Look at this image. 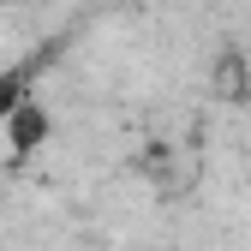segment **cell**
Segmentation results:
<instances>
[{
	"label": "cell",
	"instance_id": "3957f363",
	"mask_svg": "<svg viewBox=\"0 0 251 251\" xmlns=\"http://www.w3.org/2000/svg\"><path fill=\"white\" fill-rule=\"evenodd\" d=\"M245 96H251V60H245Z\"/></svg>",
	"mask_w": 251,
	"mask_h": 251
},
{
	"label": "cell",
	"instance_id": "6da1fadb",
	"mask_svg": "<svg viewBox=\"0 0 251 251\" xmlns=\"http://www.w3.org/2000/svg\"><path fill=\"white\" fill-rule=\"evenodd\" d=\"M60 60V42H48V48H36V54H24V60H12L6 72H0V132H6V120L36 96V78Z\"/></svg>",
	"mask_w": 251,
	"mask_h": 251
},
{
	"label": "cell",
	"instance_id": "7a4b0ae2",
	"mask_svg": "<svg viewBox=\"0 0 251 251\" xmlns=\"http://www.w3.org/2000/svg\"><path fill=\"white\" fill-rule=\"evenodd\" d=\"M48 132H54V114H48L36 96H30V102H24V108L6 120V138H12V150H18V155L42 150V144H48Z\"/></svg>",
	"mask_w": 251,
	"mask_h": 251
}]
</instances>
